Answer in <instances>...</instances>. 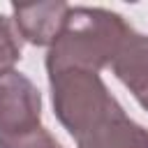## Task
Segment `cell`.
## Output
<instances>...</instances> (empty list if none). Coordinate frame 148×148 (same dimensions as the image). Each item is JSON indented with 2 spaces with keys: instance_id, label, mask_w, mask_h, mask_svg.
I'll list each match as a JSON object with an SVG mask.
<instances>
[{
  "instance_id": "5b68a950",
  "label": "cell",
  "mask_w": 148,
  "mask_h": 148,
  "mask_svg": "<svg viewBox=\"0 0 148 148\" xmlns=\"http://www.w3.org/2000/svg\"><path fill=\"white\" fill-rule=\"evenodd\" d=\"M109 67L116 79L134 95L141 109L148 111V35L132 30L123 39Z\"/></svg>"
},
{
  "instance_id": "ba28073f",
  "label": "cell",
  "mask_w": 148,
  "mask_h": 148,
  "mask_svg": "<svg viewBox=\"0 0 148 148\" xmlns=\"http://www.w3.org/2000/svg\"><path fill=\"white\" fill-rule=\"evenodd\" d=\"M0 148H62V143L42 125L37 130H32L30 134H23L9 143H2Z\"/></svg>"
},
{
  "instance_id": "3957f363",
  "label": "cell",
  "mask_w": 148,
  "mask_h": 148,
  "mask_svg": "<svg viewBox=\"0 0 148 148\" xmlns=\"http://www.w3.org/2000/svg\"><path fill=\"white\" fill-rule=\"evenodd\" d=\"M42 127V92L21 72L0 76V146Z\"/></svg>"
},
{
  "instance_id": "52a82bcc",
  "label": "cell",
  "mask_w": 148,
  "mask_h": 148,
  "mask_svg": "<svg viewBox=\"0 0 148 148\" xmlns=\"http://www.w3.org/2000/svg\"><path fill=\"white\" fill-rule=\"evenodd\" d=\"M23 56V37L12 16L0 14V76L12 72Z\"/></svg>"
},
{
  "instance_id": "7a4b0ae2",
  "label": "cell",
  "mask_w": 148,
  "mask_h": 148,
  "mask_svg": "<svg viewBox=\"0 0 148 148\" xmlns=\"http://www.w3.org/2000/svg\"><path fill=\"white\" fill-rule=\"evenodd\" d=\"M49 88L53 113L74 141H79L97 125H102L109 116L123 109L109 92L102 76L90 69L67 67L49 72Z\"/></svg>"
},
{
  "instance_id": "277c9868",
  "label": "cell",
  "mask_w": 148,
  "mask_h": 148,
  "mask_svg": "<svg viewBox=\"0 0 148 148\" xmlns=\"http://www.w3.org/2000/svg\"><path fill=\"white\" fill-rule=\"evenodd\" d=\"M69 5L62 0L35 2V5H12V18L23 37L32 46H51L62 30Z\"/></svg>"
},
{
  "instance_id": "6da1fadb",
  "label": "cell",
  "mask_w": 148,
  "mask_h": 148,
  "mask_svg": "<svg viewBox=\"0 0 148 148\" xmlns=\"http://www.w3.org/2000/svg\"><path fill=\"white\" fill-rule=\"evenodd\" d=\"M134 28L118 12L104 7H69L62 30L46 53V74L76 67L102 72L116 58Z\"/></svg>"
},
{
  "instance_id": "8992f818",
  "label": "cell",
  "mask_w": 148,
  "mask_h": 148,
  "mask_svg": "<svg viewBox=\"0 0 148 148\" xmlns=\"http://www.w3.org/2000/svg\"><path fill=\"white\" fill-rule=\"evenodd\" d=\"M76 148H148V130L120 109L92 132L81 136Z\"/></svg>"
}]
</instances>
